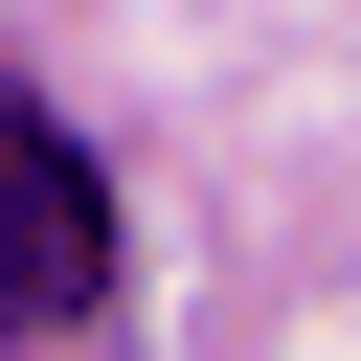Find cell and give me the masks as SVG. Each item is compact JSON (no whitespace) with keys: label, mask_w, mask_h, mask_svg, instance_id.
Masks as SVG:
<instances>
[{"label":"cell","mask_w":361,"mask_h":361,"mask_svg":"<svg viewBox=\"0 0 361 361\" xmlns=\"http://www.w3.org/2000/svg\"><path fill=\"white\" fill-rule=\"evenodd\" d=\"M90 293H113V180L0 90V338H68Z\"/></svg>","instance_id":"cell-1"}]
</instances>
